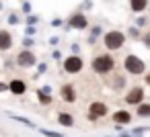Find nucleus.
I'll return each instance as SVG.
<instances>
[{"mask_svg": "<svg viewBox=\"0 0 150 137\" xmlns=\"http://www.w3.org/2000/svg\"><path fill=\"white\" fill-rule=\"evenodd\" d=\"M91 68H93L95 74L105 76V74H111V72H113V68H115V59H113L109 53H105V55H97V57H93Z\"/></svg>", "mask_w": 150, "mask_h": 137, "instance_id": "f257e3e1", "label": "nucleus"}, {"mask_svg": "<svg viewBox=\"0 0 150 137\" xmlns=\"http://www.w3.org/2000/svg\"><path fill=\"white\" fill-rule=\"evenodd\" d=\"M123 68H125V72L132 74V76H142V74L146 72V64H144L138 55H125Z\"/></svg>", "mask_w": 150, "mask_h": 137, "instance_id": "f03ea898", "label": "nucleus"}, {"mask_svg": "<svg viewBox=\"0 0 150 137\" xmlns=\"http://www.w3.org/2000/svg\"><path fill=\"white\" fill-rule=\"evenodd\" d=\"M103 43H105V47H107L109 51L121 49V47H123V43H125V35H123L121 31H109V33H105Z\"/></svg>", "mask_w": 150, "mask_h": 137, "instance_id": "7ed1b4c3", "label": "nucleus"}, {"mask_svg": "<svg viewBox=\"0 0 150 137\" xmlns=\"http://www.w3.org/2000/svg\"><path fill=\"white\" fill-rule=\"evenodd\" d=\"M82 68H84V62L78 55H70L64 59V72L66 74H78V72H82Z\"/></svg>", "mask_w": 150, "mask_h": 137, "instance_id": "20e7f679", "label": "nucleus"}, {"mask_svg": "<svg viewBox=\"0 0 150 137\" xmlns=\"http://www.w3.org/2000/svg\"><path fill=\"white\" fill-rule=\"evenodd\" d=\"M123 100L127 104H132V106H138L140 102H144V88L142 86H134L132 90H127V94H125Z\"/></svg>", "mask_w": 150, "mask_h": 137, "instance_id": "39448f33", "label": "nucleus"}, {"mask_svg": "<svg viewBox=\"0 0 150 137\" xmlns=\"http://www.w3.org/2000/svg\"><path fill=\"white\" fill-rule=\"evenodd\" d=\"M109 113V108H107V104L105 102H99V100H95V102H91V106H88V121H95V119H99V117H105Z\"/></svg>", "mask_w": 150, "mask_h": 137, "instance_id": "423d86ee", "label": "nucleus"}, {"mask_svg": "<svg viewBox=\"0 0 150 137\" xmlns=\"http://www.w3.org/2000/svg\"><path fill=\"white\" fill-rule=\"evenodd\" d=\"M17 64H19L21 68H33V66L37 64V57H35V53H33V51H29V49L25 47V51H21V53H19Z\"/></svg>", "mask_w": 150, "mask_h": 137, "instance_id": "0eeeda50", "label": "nucleus"}, {"mask_svg": "<svg viewBox=\"0 0 150 137\" xmlns=\"http://www.w3.org/2000/svg\"><path fill=\"white\" fill-rule=\"evenodd\" d=\"M70 27H72V29L82 31V29H86V27H88V21H86V17H84L82 13H74V15L70 17Z\"/></svg>", "mask_w": 150, "mask_h": 137, "instance_id": "6e6552de", "label": "nucleus"}, {"mask_svg": "<svg viewBox=\"0 0 150 137\" xmlns=\"http://www.w3.org/2000/svg\"><path fill=\"white\" fill-rule=\"evenodd\" d=\"M60 96L64 102H76V90H74V84H64L60 88Z\"/></svg>", "mask_w": 150, "mask_h": 137, "instance_id": "1a4fd4ad", "label": "nucleus"}, {"mask_svg": "<svg viewBox=\"0 0 150 137\" xmlns=\"http://www.w3.org/2000/svg\"><path fill=\"white\" fill-rule=\"evenodd\" d=\"M8 90H11L13 94H17V96H23V94L27 92V84H25L23 80L15 78V80H11V82H8Z\"/></svg>", "mask_w": 150, "mask_h": 137, "instance_id": "9d476101", "label": "nucleus"}, {"mask_svg": "<svg viewBox=\"0 0 150 137\" xmlns=\"http://www.w3.org/2000/svg\"><path fill=\"white\" fill-rule=\"evenodd\" d=\"M13 47V35L4 29H0V51H6Z\"/></svg>", "mask_w": 150, "mask_h": 137, "instance_id": "9b49d317", "label": "nucleus"}, {"mask_svg": "<svg viewBox=\"0 0 150 137\" xmlns=\"http://www.w3.org/2000/svg\"><path fill=\"white\" fill-rule=\"evenodd\" d=\"M111 119H113L115 125H127V123L132 121V115H129L127 110H115Z\"/></svg>", "mask_w": 150, "mask_h": 137, "instance_id": "f8f14e48", "label": "nucleus"}, {"mask_svg": "<svg viewBox=\"0 0 150 137\" xmlns=\"http://www.w3.org/2000/svg\"><path fill=\"white\" fill-rule=\"evenodd\" d=\"M129 8L134 13H144L148 8V0H129Z\"/></svg>", "mask_w": 150, "mask_h": 137, "instance_id": "ddd939ff", "label": "nucleus"}, {"mask_svg": "<svg viewBox=\"0 0 150 137\" xmlns=\"http://www.w3.org/2000/svg\"><path fill=\"white\" fill-rule=\"evenodd\" d=\"M58 123L64 125V127H72V125H74V117H72L70 113H60V115H58Z\"/></svg>", "mask_w": 150, "mask_h": 137, "instance_id": "4468645a", "label": "nucleus"}, {"mask_svg": "<svg viewBox=\"0 0 150 137\" xmlns=\"http://www.w3.org/2000/svg\"><path fill=\"white\" fill-rule=\"evenodd\" d=\"M136 115L142 117V119H148V117H150V104H148V102H140V104L136 106Z\"/></svg>", "mask_w": 150, "mask_h": 137, "instance_id": "2eb2a0df", "label": "nucleus"}, {"mask_svg": "<svg viewBox=\"0 0 150 137\" xmlns=\"http://www.w3.org/2000/svg\"><path fill=\"white\" fill-rule=\"evenodd\" d=\"M37 98H39L41 104H52V94H50L47 90H43V88L37 90Z\"/></svg>", "mask_w": 150, "mask_h": 137, "instance_id": "dca6fc26", "label": "nucleus"}, {"mask_svg": "<svg viewBox=\"0 0 150 137\" xmlns=\"http://www.w3.org/2000/svg\"><path fill=\"white\" fill-rule=\"evenodd\" d=\"M111 84H113V90H121V88L125 86V78H123V76H115Z\"/></svg>", "mask_w": 150, "mask_h": 137, "instance_id": "f3484780", "label": "nucleus"}, {"mask_svg": "<svg viewBox=\"0 0 150 137\" xmlns=\"http://www.w3.org/2000/svg\"><path fill=\"white\" fill-rule=\"evenodd\" d=\"M41 133H43L45 137H64V133H56V131H45V129H41Z\"/></svg>", "mask_w": 150, "mask_h": 137, "instance_id": "a211bd4d", "label": "nucleus"}, {"mask_svg": "<svg viewBox=\"0 0 150 137\" xmlns=\"http://www.w3.org/2000/svg\"><path fill=\"white\" fill-rule=\"evenodd\" d=\"M13 119H15V121H19V123H23V125H27V127H35L31 121H27V119H23V117H15V115H13Z\"/></svg>", "mask_w": 150, "mask_h": 137, "instance_id": "6ab92c4d", "label": "nucleus"}, {"mask_svg": "<svg viewBox=\"0 0 150 137\" xmlns=\"http://www.w3.org/2000/svg\"><path fill=\"white\" fill-rule=\"evenodd\" d=\"M144 131H148V129H146V127H136V129H134V131H132V133H134V135H136V137H140V135H142V133H144Z\"/></svg>", "mask_w": 150, "mask_h": 137, "instance_id": "aec40b11", "label": "nucleus"}, {"mask_svg": "<svg viewBox=\"0 0 150 137\" xmlns=\"http://www.w3.org/2000/svg\"><path fill=\"white\" fill-rule=\"evenodd\" d=\"M129 35H132L134 39H138V37H140V31H138V27H132V29H129Z\"/></svg>", "mask_w": 150, "mask_h": 137, "instance_id": "412c9836", "label": "nucleus"}, {"mask_svg": "<svg viewBox=\"0 0 150 137\" xmlns=\"http://www.w3.org/2000/svg\"><path fill=\"white\" fill-rule=\"evenodd\" d=\"M146 23H148V19H146V17H140V19L136 21V25H138V27H144Z\"/></svg>", "mask_w": 150, "mask_h": 137, "instance_id": "4be33fe9", "label": "nucleus"}, {"mask_svg": "<svg viewBox=\"0 0 150 137\" xmlns=\"http://www.w3.org/2000/svg\"><path fill=\"white\" fill-rule=\"evenodd\" d=\"M142 41H144V45H146V47L150 49V33H146V35L142 37Z\"/></svg>", "mask_w": 150, "mask_h": 137, "instance_id": "5701e85b", "label": "nucleus"}, {"mask_svg": "<svg viewBox=\"0 0 150 137\" xmlns=\"http://www.w3.org/2000/svg\"><path fill=\"white\" fill-rule=\"evenodd\" d=\"M8 23H11V25H17V23H19L17 15H8Z\"/></svg>", "mask_w": 150, "mask_h": 137, "instance_id": "b1692460", "label": "nucleus"}, {"mask_svg": "<svg viewBox=\"0 0 150 137\" xmlns=\"http://www.w3.org/2000/svg\"><path fill=\"white\" fill-rule=\"evenodd\" d=\"M35 23H37V17H29L27 19V25H35Z\"/></svg>", "mask_w": 150, "mask_h": 137, "instance_id": "393cba45", "label": "nucleus"}, {"mask_svg": "<svg viewBox=\"0 0 150 137\" xmlns=\"http://www.w3.org/2000/svg\"><path fill=\"white\" fill-rule=\"evenodd\" d=\"M8 90V84H4V82H0V92H6Z\"/></svg>", "mask_w": 150, "mask_h": 137, "instance_id": "a878e982", "label": "nucleus"}, {"mask_svg": "<svg viewBox=\"0 0 150 137\" xmlns=\"http://www.w3.org/2000/svg\"><path fill=\"white\" fill-rule=\"evenodd\" d=\"M33 33H35V27H33V25H31V27H27V35H33Z\"/></svg>", "mask_w": 150, "mask_h": 137, "instance_id": "bb28decb", "label": "nucleus"}, {"mask_svg": "<svg viewBox=\"0 0 150 137\" xmlns=\"http://www.w3.org/2000/svg\"><path fill=\"white\" fill-rule=\"evenodd\" d=\"M23 45H25V47H31V45H33V41H31V39H25V41H23Z\"/></svg>", "mask_w": 150, "mask_h": 137, "instance_id": "cd10ccee", "label": "nucleus"}, {"mask_svg": "<svg viewBox=\"0 0 150 137\" xmlns=\"http://www.w3.org/2000/svg\"><path fill=\"white\" fill-rule=\"evenodd\" d=\"M23 10H25V13H29V10H31V4H27V2H25V4H23Z\"/></svg>", "mask_w": 150, "mask_h": 137, "instance_id": "c85d7f7f", "label": "nucleus"}, {"mask_svg": "<svg viewBox=\"0 0 150 137\" xmlns=\"http://www.w3.org/2000/svg\"><path fill=\"white\" fill-rule=\"evenodd\" d=\"M45 70H47V66H45V64H41V66H39V74H43Z\"/></svg>", "mask_w": 150, "mask_h": 137, "instance_id": "c756f323", "label": "nucleus"}, {"mask_svg": "<svg viewBox=\"0 0 150 137\" xmlns=\"http://www.w3.org/2000/svg\"><path fill=\"white\" fill-rule=\"evenodd\" d=\"M146 84L150 86V74H146Z\"/></svg>", "mask_w": 150, "mask_h": 137, "instance_id": "7c9ffc66", "label": "nucleus"}]
</instances>
